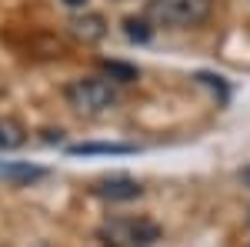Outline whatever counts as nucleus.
Wrapping results in <instances>:
<instances>
[{
	"mask_svg": "<svg viewBox=\"0 0 250 247\" xmlns=\"http://www.w3.org/2000/svg\"><path fill=\"white\" fill-rule=\"evenodd\" d=\"M67 104L83 117H100L117 107V87L104 77H77L67 84Z\"/></svg>",
	"mask_w": 250,
	"mask_h": 247,
	"instance_id": "1",
	"label": "nucleus"
},
{
	"mask_svg": "<svg viewBox=\"0 0 250 247\" xmlns=\"http://www.w3.org/2000/svg\"><path fill=\"white\" fill-rule=\"evenodd\" d=\"M213 14V0H147V17L160 27H200Z\"/></svg>",
	"mask_w": 250,
	"mask_h": 247,
	"instance_id": "2",
	"label": "nucleus"
},
{
	"mask_svg": "<svg viewBox=\"0 0 250 247\" xmlns=\"http://www.w3.org/2000/svg\"><path fill=\"white\" fill-rule=\"evenodd\" d=\"M94 194L100 197V201L117 204V201H134V197H140V194H144V187L137 184L134 177H127V174H110V177L94 180Z\"/></svg>",
	"mask_w": 250,
	"mask_h": 247,
	"instance_id": "3",
	"label": "nucleus"
},
{
	"mask_svg": "<svg viewBox=\"0 0 250 247\" xmlns=\"http://www.w3.org/2000/svg\"><path fill=\"white\" fill-rule=\"evenodd\" d=\"M47 171L37 167V164H27V160H0V184L7 187H30L43 180Z\"/></svg>",
	"mask_w": 250,
	"mask_h": 247,
	"instance_id": "4",
	"label": "nucleus"
},
{
	"mask_svg": "<svg viewBox=\"0 0 250 247\" xmlns=\"http://www.w3.org/2000/svg\"><path fill=\"white\" fill-rule=\"evenodd\" d=\"M70 34L77 40H83V44H97V40H104V34H107V20L100 17V14H80V17L70 20Z\"/></svg>",
	"mask_w": 250,
	"mask_h": 247,
	"instance_id": "5",
	"label": "nucleus"
},
{
	"mask_svg": "<svg viewBox=\"0 0 250 247\" xmlns=\"http://www.w3.org/2000/svg\"><path fill=\"white\" fill-rule=\"evenodd\" d=\"M27 144V127L17 117H0V151H17Z\"/></svg>",
	"mask_w": 250,
	"mask_h": 247,
	"instance_id": "6",
	"label": "nucleus"
},
{
	"mask_svg": "<svg viewBox=\"0 0 250 247\" xmlns=\"http://www.w3.org/2000/svg\"><path fill=\"white\" fill-rule=\"evenodd\" d=\"M150 23H154L150 17H127V20H124V34H127V40L147 44L150 34H154V27H150Z\"/></svg>",
	"mask_w": 250,
	"mask_h": 247,
	"instance_id": "7",
	"label": "nucleus"
},
{
	"mask_svg": "<svg viewBox=\"0 0 250 247\" xmlns=\"http://www.w3.org/2000/svg\"><path fill=\"white\" fill-rule=\"evenodd\" d=\"M130 144H77L70 147V154H130Z\"/></svg>",
	"mask_w": 250,
	"mask_h": 247,
	"instance_id": "8",
	"label": "nucleus"
},
{
	"mask_svg": "<svg viewBox=\"0 0 250 247\" xmlns=\"http://www.w3.org/2000/svg\"><path fill=\"white\" fill-rule=\"evenodd\" d=\"M107 74L117 77L120 84H130V80H137V70H134V67H127V64H107Z\"/></svg>",
	"mask_w": 250,
	"mask_h": 247,
	"instance_id": "9",
	"label": "nucleus"
},
{
	"mask_svg": "<svg viewBox=\"0 0 250 247\" xmlns=\"http://www.w3.org/2000/svg\"><path fill=\"white\" fill-rule=\"evenodd\" d=\"M63 3H67L70 10H83V7H87V0H63Z\"/></svg>",
	"mask_w": 250,
	"mask_h": 247,
	"instance_id": "10",
	"label": "nucleus"
},
{
	"mask_svg": "<svg viewBox=\"0 0 250 247\" xmlns=\"http://www.w3.org/2000/svg\"><path fill=\"white\" fill-rule=\"evenodd\" d=\"M240 180H244V184L250 187V167H247V171H240Z\"/></svg>",
	"mask_w": 250,
	"mask_h": 247,
	"instance_id": "11",
	"label": "nucleus"
}]
</instances>
